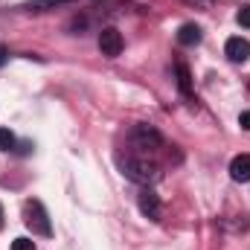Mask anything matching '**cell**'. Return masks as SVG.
Here are the masks:
<instances>
[{
	"label": "cell",
	"mask_w": 250,
	"mask_h": 250,
	"mask_svg": "<svg viewBox=\"0 0 250 250\" xmlns=\"http://www.w3.org/2000/svg\"><path fill=\"white\" fill-rule=\"evenodd\" d=\"M117 166H120V172H123L128 181H134V184H140V187H148V184H154V181L160 178L157 166H154V163H148L146 157L120 154V157H117Z\"/></svg>",
	"instance_id": "1"
},
{
	"label": "cell",
	"mask_w": 250,
	"mask_h": 250,
	"mask_svg": "<svg viewBox=\"0 0 250 250\" xmlns=\"http://www.w3.org/2000/svg\"><path fill=\"white\" fill-rule=\"evenodd\" d=\"M23 224H26L35 236H53L50 215H47V209H44V204H41L38 198L23 201Z\"/></svg>",
	"instance_id": "2"
},
{
	"label": "cell",
	"mask_w": 250,
	"mask_h": 250,
	"mask_svg": "<svg viewBox=\"0 0 250 250\" xmlns=\"http://www.w3.org/2000/svg\"><path fill=\"white\" fill-rule=\"evenodd\" d=\"M131 146L140 151H157V148H163V134L151 125H134L131 128Z\"/></svg>",
	"instance_id": "3"
},
{
	"label": "cell",
	"mask_w": 250,
	"mask_h": 250,
	"mask_svg": "<svg viewBox=\"0 0 250 250\" xmlns=\"http://www.w3.org/2000/svg\"><path fill=\"white\" fill-rule=\"evenodd\" d=\"M137 207H140V212L146 215V218H151V221H160V212H163V207H160V195L154 192V189H140V195H137Z\"/></svg>",
	"instance_id": "4"
},
{
	"label": "cell",
	"mask_w": 250,
	"mask_h": 250,
	"mask_svg": "<svg viewBox=\"0 0 250 250\" xmlns=\"http://www.w3.org/2000/svg\"><path fill=\"white\" fill-rule=\"evenodd\" d=\"M99 50H102V56L117 59V56L123 53V35H120V29L105 26V29L99 32Z\"/></svg>",
	"instance_id": "5"
},
{
	"label": "cell",
	"mask_w": 250,
	"mask_h": 250,
	"mask_svg": "<svg viewBox=\"0 0 250 250\" xmlns=\"http://www.w3.org/2000/svg\"><path fill=\"white\" fill-rule=\"evenodd\" d=\"M224 53H227V59H230V62L242 64V62L250 56V44L242 38V35H236V38H227V44H224Z\"/></svg>",
	"instance_id": "6"
},
{
	"label": "cell",
	"mask_w": 250,
	"mask_h": 250,
	"mask_svg": "<svg viewBox=\"0 0 250 250\" xmlns=\"http://www.w3.org/2000/svg\"><path fill=\"white\" fill-rule=\"evenodd\" d=\"M230 178L239 181V184H248L250 181V154L233 157V163H230Z\"/></svg>",
	"instance_id": "7"
},
{
	"label": "cell",
	"mask_w": 250,
	"mask_h": 250,
	"mask_svg": "<svg viewBox=\"0 0 250 250\" xmlns=\"http://www.w3.org/2000/svg\"><path fill=\"white\" fill-rule=\"evenodd\" d=\"M178 41H181L184 47H195V44H201V26H195V23H184L181 32H178Z\"/></svg>",
	"instance_id": "8"
},
{
	"label": "cell",
	"mask_w": 250,
	"mask_h": 250,
	"mask_svg": "<svg viewBox=\"0 0 250 250\" xmlns=\"http://www.w3.org/2000/svg\"><path fill=\"white\" fill-rule=\"evenodd\" d=\"M67 3H73V0H29V3H23L21 9H26V12H50V9L67 6Z\"/></svg>",
	"instance_id": "9"
},
{
	"label": "cell",
	"mask_w": 250,
	"mask_h": 250,
	"mask_svg": "<svg viewBox=\"0 0 250 250\" xmlns=\"http://www.w3.org/2000/svg\"><path fill=\"white\" fill-rule=\"evenodd\" d=\"M178 84H181L184 96H192V82H189V70L184 62H178Z\"/></svg>",
	"instance_id": "10"
},
{
	"label": "cell",
	"mask_w": 250,
	"mask_h": 250,
	"mask_svg": "<svg viewBox=\"0 0 250 250\" xmlns=\"http://www.w3.org/2000/svg\"><path fill=\"white\" fill-rule=\"evenodd\" d=\"M15 143H18V140H15V134H12L9 128H0V151H12V148H15Z\"/></svg>",
	"instance_id": "11"
},
{
	"label": "cell",
	"mask_w": 250,
	"mask_h": 250,
	"mask_svg": "<svg viewBox=\"0 0 250 250\" xmlns=\"http://www.w3.org/2000/svg\"><path fill=\"white\" fill-rule=\"evenodd\" d=\"M12 250H35V242H32V239H26V236H21V239H15V242H12Z\"/></svg>",
	"instance_id": "12"
},
{
	"label": "cell",
	"mask_w": 250,
	"mask_h": 250,
	"mask_svg": "<svg viewBox=\"0 0 250 250\" xmlns=\"http://www.w3.org/2000/svg\"><path fill=\"white\" fill-rule=\"evenodd\" d=\"M187 6H192V9H212L218 0H184Z\"/></svg>",
	"instance_id": "13"
},
{
	"label": "cell",
	"mask_w": 250,
	"mask_h": 250,
	"mask_svg": "<svg viewBox=\"0 0 250 250\" xmlns=\"http://www.w3.org/2000/svg\"><path fill=\"white\" fill-rule=\"evenodd\" d=\"M236 21H239L242 26H248V29H250V6H242V9H239V15H236Z\"/></svg>",
	"instance_id": "14"
},
{
	"label": "cell",
	"mask_w": 250,
	"mask_h": 250,
	"mask_svg": "<svg viewBox=\"0 0 250 250\" xmlns=\"http://www.w3.org/2000/svg\"><path fill=\"white\" fill-rule=\"evenodd\" d=\"M239 125H242L245 131H250V111H242V114H239Z\"/></svg>",
	"instance_id": "15"
},
{
	"label": "cell",
	"mask_w": 250,
	"mask_h": 250,
	"mask_svg": "<svg viewBox=\"0 0 250 250\" xmlns=\"http://www.w3.org/2000/svg\"><path fill=\"white\" fill-rule=\"evenodd\" d=\"M9 62V50H6V47H3V44H0V67H3V64Z\"/></svg>",
	"instance_id": "16"
},
{
	"label": "cell",
	"mask_w": 250,
	"mask_h": 250,
	"mask_svg": "<svg viewBox=\"0 0 250 250\" xmlns=\"http://www.w3.org/2000/svg\"><path fill=\"white\" fill-rule=\"evenodd\" d=\"M0 227H3V207H0Z\"/></svg>",
	"instance_id": "17"
},
{
	"label": "cell",
	"mask_w": 250,
	"mask_h": 250,
	"mask_svg": "<svg viewBox=\"0 0 250 250\" xmlns=\"http://www.w3.org/2000/svg\"><path fill=\"white\" fill-rule=\"evenodd\" d=\"M248 84H250V82H248Z\"/></svg>",
	"instance_id": "18"
}]
</instances>
